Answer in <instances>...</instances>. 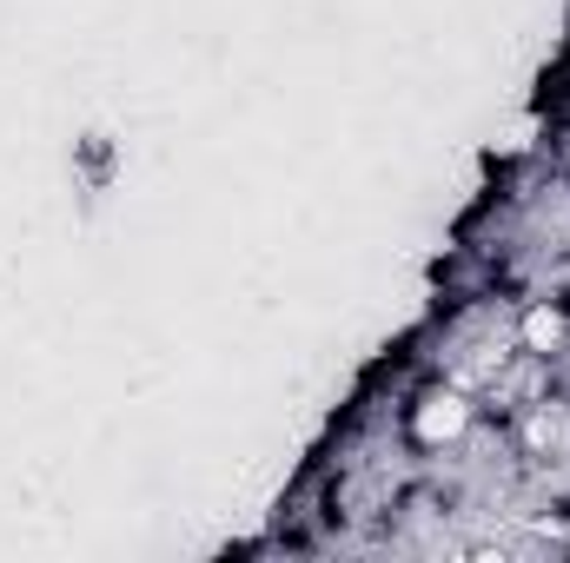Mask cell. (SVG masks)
<instances>
[{
    "label": "cell",
    "instance_id": "cell-1",
    "mask_svg": "<svg viewBox=\"0 0 570 563\" xmlns=\"http://www.w3.org/2000/svg\"><path fill=\"white\" fill-rule=\"evenodd\" d=\"M457 425H465V404H457V398H438V404H431V411L418 418V431H425V438H451Z\"/></svg>",
    "mask_w": 570,
    "mask_h": 563
},
{
    "label": "cell",
    "instance_id": "cell-2",
    "mask_svg": "<svg viewBox=\"0 0 570 563\" xmlns=\"http://www.w3.org/2000/svg\"><path fill=\"white\" fill-rule=\"evenodd\" d=\"M558 312H531V345H558Z\"/></svg>",
    "mask_w": 570,
    "mask_h": 563
}]
</instances>
